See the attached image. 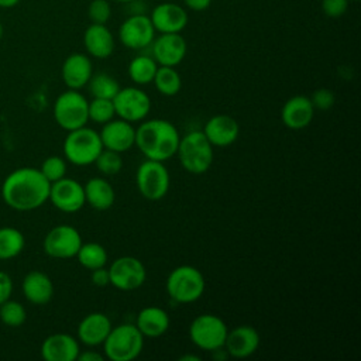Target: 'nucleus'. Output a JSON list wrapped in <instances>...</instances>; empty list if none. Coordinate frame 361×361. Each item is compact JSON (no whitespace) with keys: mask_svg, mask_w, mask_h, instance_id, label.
<instances>
[{"mask_svg":"<svg viewBox=\"0 0 361 361\" xmlns=\"http://www.w3.org/2000/svg\"><path fill=\"white\" fill-rule=\"evenodd\" d=\"M49 188L51 183L38 168L24 166L6 176L1 185V197L14 210H35L48 200Z\"/></svg>","mask_w":361,"mask_h":361,"instance_id":"nucleus-1","label":"nucleus"},{"mask_svg":"<svg viewBox=\"0 0 361 361\" xmlns=\"http://www.w3.org/2000/svg\"><path fill=\"white\" fill-rule=\"evenodd\" d=\"M180 135L176 127L164 118L142 121L135 128V145L147 159L165 162L176 155Z\"/></svg>","mask_w":361,"mask_h":361,"instance_id":"nucleus-2","label":"nucleus"},{"mask_svg":"<svg viewBox=\"0 0 361 361\" xmlns=\"http://www.w3.org/2000/svg\"><path fill=\"white\" fill-rule=\"evenodd\" d=\"M176 155L182 168L193 175L207 172L213 164V145L209 142L203 131L195 130L186 133L179 140Z\"/></svg>","mask_w":361,"mask_h":361,"instance_id":"nucleus-3","label":"nucleus"},{"mask_svg":"<svg viewBox=\"0 0 361 361\" xmlns=\"http://www.w3.org/2000/svg\"><path fill=\"white\" fill-rule=\"evenodd\" d=\"M104 357L110 361H133L144 347V336L135 324L123 323L111 327L109 336L103 341Z\"/></svg>","mask_w":361,"mask_h":361,"instance_id":"nucleus-4","label":"nucleus"},{"mask_svg":"<svg viewBox=\"0 0 361 361\" xmlns=\"http://www.w3.org/2000/svg\"><path fill=\"white\" fill-rule=\"evenodd\" d=\"M168 296L180 305L193 303L202 298L206 282L203 274L192 265H179L173 268L165 282Z\"/></svg>","mask_w":361,"mask_h":361,"instance_id":"nucleus-5","label":"nucleus"},{"mask_svg":"<svg viewBox=\"0 0 361 361\" xmlns=\"http://www.w3.org/2000/svg\"><path fill=\"white\" fill-rule=\"evenodd\" d=\"M102 149L103 144L99 133L87 126L68 131V135L63 140L65 158L78 166L93 164Z\"/></svg>","mask_w":361,"mask_h":361,"instance_id":"nucleus-6","label":"nucleus"},{"mask_svg":"<svg viewBox=\"0 0 361 361\" xmlns=\"http://www.w3.org/2000/svg\"><path fill=\"white\" fill-rule=\"evenodd\" d=\"M228 329L224 320L212 313L196 316L189 326V338L200 350L219 351L224 347Z\"/></svg>","mask_w":361,"mask_h":361,"instance_id":"nucleus-7","label":"nucleus"},{"mask_svg":"<svg viewBox=\"0 0 361 361\" xmlns=\"http://www.w3.org/2000/svg\"><path fill=\"white\" fill-rule=\"evenodd\" d=\"M87 107L89 100L79 90L69 89L56 97L54 103V118L61 128L72 131L87 124Z\"/></svg>","mask_w":361,"mask_h":361,"instance_id":"nucleus-8","label":"nucleus"},{"mask_svg":"<svg viewBox=\"0 0 361 361\" xmlns=\"http://www.w3.org/2000/svg\"><path fill=\"white\" fill-rule=\"evenodd\" d=\"M135 185L147 200H159L169 190L171 176L164 162L145 159L137 168Z\"/></svg>","mask_w":361,"mask_h":361,"instance_id":"nucleus-9","label":"nucleus"},{"mask_svg":"<svg viewBox=\"0 0 361 361\" xmlns=\"http://www.w3.org/2000/svg\"><path fill=\"white\" fill-rule=\"evenodd\" d=\"M113 106L118 118L134 124L142 121L148 116L151 110V99L144 90L135 86H127L120 87L113 97Z\"/></svg>","mask_w":361,"mask_h":361,"instance_id":"nucleus-10","label":"nucleus"},{"mask_svg":"<svg viewBox=\"0 0 361 361\" xmlns=\"http://www.w3.org/2000/svg\"><path fill=\"white\" fill-rule=\"evenodd\" d=\"M109 275L110 285L118 290L130 292L144 285L147 279V269L138 258L133 255H123L111 262Z\"/></svg>","mask_w":361,"mask_h":361,"instance_id":"nucleus-11","label":"nucleus"},{"mask_svg":"<svg viewBox=\"0 0 361 361\" xmlns=\"http://www.w3.org/2000/svg\"><path fill=\"white\" fill-rule=\"evenodd\" d=\"M80 233L69 226L59 224L51 228L44 238V251L56 259H69L76 257L82 245Z\"/></svg>","mask_w":361,"mask_h":361,"instance_id":"nucleus-12","label":"nucleus"},{"mask_svg":"<svg viewBox=\"0 0 361 361\" xmlns=\"http://www.w3.org/2000/svg\"><path fill=\"white\" fill-rule=\"evenodd\" d=\"M155 28L147 14L128 16L118 28L120 42L130 49H144L155 38Z\"/></svg>","mask_w":361,"mask_h":361,"instance_id":"nucleus-13","label":"nucleus"},{"mask_svg":"<svg viewBox=\"0 0 361 361\" xmlns=\"http://www.w3.org/2000/svg\"><path fill=\"white\" fill-rule=\"evenodd\" d=\"M48 200L61 212L76 213L86 203L83 185L72 178L63 176L51 183Z\"/></svg>","mask_w":361,"mask_h":361,"instance_id":"nucleus-14","label":"nucleus"},{"mask_svg":"<svg viewBox=\"0 0 361 361\" xmlns=\"http://www.w3.org/2000/svg\"><path fill=\"white\" fill-rule=\"evenodd\" d=\"M151 56L159 66H176L179 65L188 51L186 41L180 32L159 34L151 42Z\"/></svg>","mask_w":361,"mask_h":361,"instance_id":"nucleus-15","label":"nucleus"},{"mask_svg":"<svg viewBox=\"0 0 361 361\" xmlns=\"http://www.w3.org/2000/svg\"><path fill=\"white\" fill-rule=\"evenodd\" d=\"M103 148L126 152L135 145V127L123 118H113L103 124L100 133Z\"/></svg>","mask_w":361,"mask_h":361,"instance_id":"nucleus-16","label":"nucleus"},{"mask_svg":"<svg viewBox=\"0 0 361 361\" xmlns=\"http://www.w3.org/2000/svg\"><path fill=\"white\" fill-rule=\"evenodd\" d=\"M151 23L159 34H171V32H180L188 24V13L186 10L169 1H162L161 4L155 6L151 11Z\"/></svg>","mask_w":361,"mask_h":361,"instance_id":"nucleus-17","label":"nucleus"},{"mask_svg":"<svg viewBox=\"0 0 361 361\" xmlns=\"http://www.w3.org/2000/svg\"><path fill=\"white\" fill-rule=\"evenodd\" d=\"M259 345V333L248 324H241L228 330L224 347L233 358H247L252 355Z\"/></svg>","mask_w":361,"mask_h":361,"instance_id":"nucleus-18","label":"nucleus"},{"mask_svg":"<svg viewBox=\"0 0 361 361\" xmlns=\"http://www.w3.org/2000/svg\"><path fill=\"white\" fill-rule=\"evenodd\" d=\"M79 353V341L68 333H54L41 344V355L45 361H75Z\"/></svg>","mask_w":361,"mask_h":361,"instance_id":"nucleus-19","label":"nucleus"},{"mask_svg":"<svg viewBox=\"0 0 361 361\" xmlns=\"http://www.w3.org/2000/svg\"><path fill=\"white\" fill-rule=\"evenodd\" d=\"M93 75V65L87 55L71 54L62 63L61 76L68 89L79 90L87 85Z\"/></svg>","mask_w":361,"mask_h":361,"instance_id":"nucleus-20","label":"nucleus"},{"mask_svg":"<svg viewBox=\"0 0 361 361\" xmlns=\"http://www.w3.org/2000/svg\"><path fill=\"white\" fill-rule=\"evenodd\" d=\"M314 116V107L310 97L296 94L289 97L281 109L282 123L290 130L306 128Z\"/></svg>","mask_w":361,"mask_h":361,"instance_id":"nucleus-21","label":"nucleus"},{"mask_svg":"<svg viewBox=\"0 0 361 361\" xmlns=\"http://www.w3.org/2000/svg\"><path fill=\"white\" fill-rule=\"evenodd\" d=\"M202 131L213 147H228L238 138L240 126L231 116L216 114L206 121Z\"/></svg>","mask_w":361,"mask_h":361,"instance_id":"nucleus-22","label":"nucleus"},{"mask_svg":"<svg viewBox=\"0 0 361 361\" xmlns=\"http://www.w3.org/2000/svg\"><path fill=\"white\" fill-rule=\"evenodd\" d=\"M111 322L109 316L100 312L86 314L78 326V338L80 343L89 347L103 344L111 330Z\"/></svg>","mask_w":361,"mask_h":361,"instance_id":"nucleus-23","label":"nucleus"},{"mask_svg":"<svg viewBox=\"0 0 361 361\" xmlns=\"http://www.w3.org/2000/svg\"><path fill=\"white\" fill-rule=\"evenodd\" d=\"M83 45L90 56L106 59L114 51V37L106 24H90L85 30Z\"/></svg>","mask_w":361,"mask_h":361,"instance_id":"nucleus-24","label":"nucleus"},{"mask_svg":"<svg viewBox=\"0 0 361 361\" xmlns=\"http://www.w3.org/2000/svg\"><path fill=\"white\" fill-rule=\"evenodd\" d=\"M23 293L32 305H47L54 296V283L47 274L31 271L23 279Z\"/></svg>","mask_w":361,"mask_h":361,"instance_id":"nucleus-25","label":"nucleus"},{"mask_svg":"<svg viewBox=\"0 0 361 361\" xmlns=\"http://www.w3.org/2000/svg\"><path fill=\"white\" fill-rule=\"evenodd\" d=\"M171 320L168 313L158 306H147L137 314L135 326L144 337L155 338L165 334L169 329Z\"/></svg>","mask_w":361,"mask_h":361,"instance_id":"nucleus-26","label":"nucleus"},{"mask_svg":"<svg viewBox=\"0 0 361 361\" xmlns=\"http://www.w3.org/2000/svg\"><path fill=\"white\" fill-rule=\"evenodd\" d=\"M85 200L96 210H107L114 204L116 192L109 180L100 176L90 178L85 185Z\"/></svg>","mask_w":361,"mask_h":361,"instance_id":"nucleus-27","label":"nucleus"},{"mask_svg":"<svg viewBox=\"0 0 361 361\" xmlns=\"http://www.w3.org/2000/svg\"><path fill=\"white\" fill-rule=\"evenodd\" d=\"M158 63L149 55H137L128 63V76L135 85H148L152 82Z\"/></svg>","mask_w":361,"mask_h":361,"instance_id":"nucleus-28","label":"nucleus"},{"mask_svg":"<svg viewBox=\"0 0 361 361\" xmlns=\"http://www.w3.org/2000/svg\"><path fill=\"white\" fill-rule=\"evenodd\" d=\"M157 90L164 96H175L180 92L182 79L175 66H159L152 79Z\"/></svg>","mask_w":361,"mask_h":361,"instance_id":"nucleus-29","label":"nucleus"},{"mask_svg":"<svg viewBox=\"0 0 361 361\" xmlns=\"http://www.w3.org/2000/svg\"><path fill=\"white\" fill-rule=\"evenodd\" d=\"M25 245L23 233L14 227H0V259L17 257Z\"/></svg>","mask_w":361,"mask_h":361,"instance_id":"nucleus-30","label":"nucleus"},{"mask_svg":"<svg viewBox=\"0 0 361 361\" xmlns=\"http://www.w3.org/2000/svg\"><path fill=\"white\" fill-rule=\"evenodd\" d=\"M76 258L79 261V264L93 271L96 268L104 267L107 264V251L106 248L99 244V243H82Z\"/></svg>","mask_w":361,"mask_h":361,"instance_id":"nucleus-31","label":"nucleus"},{"mask_svg":"<svg viewBox=\"0 0 361 361\" xmlns=\"http://www.w3.org/2000/svg\"><path fill=\"white\" fill-rule=\"evenodd\" d=\"M87 87L93 97L110 99V100H113V97L120 90L118 82L111 75H109L106 72L92 75L90 80L87 82Z\"/></svg>","mask_w":361,"mask_h":361,"instance_id":"nucleus-32","label":"nucleus"},{"mask_svg":"<svg viewBox=\"0 0 361 361\" xmlns=\"http://www.w3.org/2000/svg\"><path fill=\"white\" fill-rule=\"evenodd\" d=\"M87 114H89V120L96 124H104V123L113 120L116 116L113 100L93 97L89 102Z\"/></svg>","mask_w":361,"mask_h":361,"instance_id":"nucleus-33","label":"nucleus"},{"mask_svg":"<svg viewBox=\"0 0 361 361\" xmlns=\"http://www.w3.org/2000/svg\"><path fill=\"white\" fill-rule=\"evenodd\" d=\"M97 168V171L103 175L111 176V175H117L121 169H123V158L120 152L111 151V149H106L103 148L102 152L97 155V158L93 162Z\"/></svg>","mask_w":361,"mask_h":361,"instance_id":"nucleus-34","label":"nucleus"},{"mask_svg":"<svg viewBox=\"0 0 361 361\" xmlns=\"http://www.w3.org/2000/svg\"><path fill=\"white\" fill-rule=\"evenodd\" d=\"M27 319L25 307L16 300L7 299L0 305V320L10 327L21 326Z\"/></svg>","mask_w":361,"mask_h":361,"instance_id":"nucleus-35","label":"nucleus"},{"mask_svg":"<svg viewBox=\"0 0 361 361\" xmlns=\"http://www.w3.org/2000/svg\"><path fill=\"white\" fill-rule=\"evenodd\" d=\"M41 173L45 176V179L52 183L55 180H59L66 173V161L62 157L51 155L44 159L39 168Z\"/></svg>","mask_w":361,"mask_h":361,"instance_id":"nucleus-36","label":"nucleus"},{"mask_svg":"<svg viewBox=\"0 0 361 361\" xmlns=\"http://www.w3.org/2000/svg\"><path fill=\"white\" fill-rule=\"evenodd\" d=\"M87 16L92 24H106L111 16L109 0H92L87 7Z\"/></svg>","mask_w":361,"mask_h":361,"instance_id":"nucleus-37","label":"nucleus"},{"mask_svg":"<svg viewBox=\"0 0 361 361\" xmlns=\"http://www.w3.org/2000/svg\"><path fill=\"white\" fill-rule=\"evenodd\" d=\"M310 102L314 107V110H329L333 107L336 97L334 93L326 87L317 89L316 92H313V94L310 96Z\"/></svg>","mask_w":361,"mask_h":361,"instance_id":"nucleus-38","label":"nucleus"},{"mask_svg":"<svg viewBox=\"0 0 361 361\" xmlns=\"http://www.w3.org/2000/svg\"><path fill=\"white\" fill-rule=\"evenodd\" d=\"M350 0H322V10L330 18L341 17L348 8Z\"/></svg>","mask_w":361,"mask_h":361,"instance_id":"nucleus-39","label":"nucleus"},{"mask_svg":"<svg viewBox=\"0 0 361 361\" xmlns=\"http://www.w3.org/2000/svg\"><path fill=\"white\" fill-rule=\"evenodd\" d=\"M13 292V281L8 274L0 271V305L10 299Z\"/></svg>","mask_w":361,"mask_h":361,"instance_id":"nucleus-40","label":"nucleus"},{"mask_svg":"<svg viewBox=\"0 0 361 361\" xmlns=\"http://www.w3.org/2000/svg\"><path fill=\"white\" fill-rule=\"evenodd\" d=\"M92 282L93 285L99 286V288H104L107 285H110V275H109V269H106L104 267L96 268L92 271Z\"/></svg>","mask_w":361,"mask_h":361,"instance_id":"nucleus-41","label":"nucleus"},{"mask_svg":"<svg viewBox=\"0 0 361 361\" xmlns=\"http://www.w3.org/2000/svg\"><path fill=\"white\" fill-rule=\"evenodd\" d=\"M183 3L192 11H204L210 7L212 0H183Z\"/></svg>","mask_w":361,"mask_h":361,"instance_id":"nucleus-42","label":"nucleus"},{"mask_svg":"<svg viewBox=\"0 0 361 361\" xmlns=\"http://www.w3.org/2000/svg\"><path fill=\"white\" fill-rule=\"evenodd\" d=\"M76 360H79V361H103L104 355L102 353H97L93 350H86L83 353H79Z\"/></svg>","mask_w":361,"mask_h":361,"instance_id":"nucleus-43","label":"nucleus"},{"mask_svg":"<svg viewBox=\"0 0 361 361\" xmlns=\"http://www.w3.org/2000/svg\"><path fill=\"white\" fill-rule=\"evenodd\" d=\"M20 0H0V7L3 8H10V7H14L18 4Z\"/></svg>","mask_w":361,"mask_h":361,"instance_id":"nucleus-44","label":"nucleus"},{"mask_svg":"<svg viewBox=\"0 0 361 361\" xmlns=\"http://www.w3.org/2000/svg\"><path fill=\"white\" fill-rule=\"evenodd\" d=\"M179 360L180 361H199L200 358L197 355H193V354H185V355H180Z\"/></svg>","mask_w":361,"mask_h":361,"instance_id":"nucleus-45","label":"nucleus"},{"mask_svg":"<svg viewBox=\"0 0 361 361\" xmlns=\"http://www.w3.org/2000/svg\"><path fill=\"white\" fill-rule=\"evenodd\" d=\"M3 34H4V28H3V24L0 23V39H1V37H3Z\"/></svg>","mask_w":361,"mask_h":361,"instance_id":"nucleus-46","label":"nucleus"},{"mask_svg":"<svg viewBox=\"0 0 361 361\" xmlns=\"http://www.w3.org/2000/svg\"><path fill=\"white\" fill-rule=\"evenodd\" d=\"M113 1H116V3H123V4H126V3H128V1H131V0H113Z\"/></svg>","mask_w":361,"mask_h":361,"instance_id":"nucleus-47","label":"nucleus"},{"mask_svg":"<svg viewBox=\"0 0 361 361\" xmlns=\"http://www.w3.org/2000/svg\"><path fill=\"white\" fill-rule=\"evenodd\" d=\"M350 1H358V0H350Z\"/></svg>","mask_w":361,"mask_h":361,"instance_id":"nucleus-48","label":"nucleus"},{"mask_svg":"<svg viewBox=\"0 0 361 361\" xmlns=\"http://www.w3.org/2000/svg\"><path fill=\"white\" fill-rule=\"evenodd\" d=\"M162 1H169V0H162Z\"/></svg>","mask_w":361,"mask_h":361,"instance_id":"nucleus-49","label":"nucleus"}]
</instances>
